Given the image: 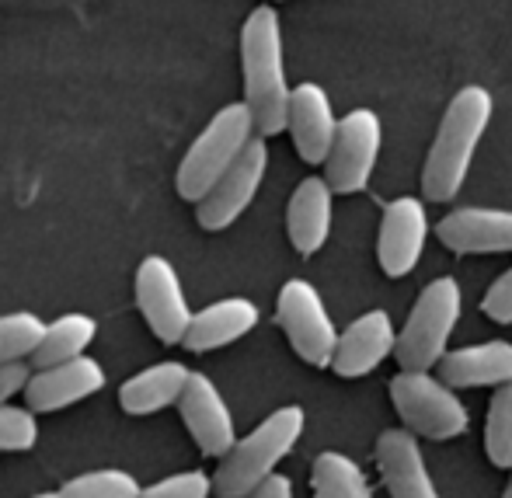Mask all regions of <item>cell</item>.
<instances>
[{"label": "cell", "mask_w": 512, "mask_h": 498, "mask_svg": "<svg viewBox=\"0 0 512 498\" xmlns=\"http://www.w3.org/2000/svg\"><path fill=\"white\" fill-rule=\"evenodd\" d=\"M495 115V101L481 84L460 88L446 105L443 122L436 129L429 154L422 168V192L429 202H450L460 196L467 182V171L478 154V143L485 140L488 122Z\"/></svg>", "instance_id": "6da1fadb"}, {"label": "cell", "mask_w": 512, "mask_h": 498, "mask_svg": "<svg viewBox=\"0 0 512 498\" xmlns=\"http://www.w3.org/2000/svg\"><path fill=\"white\" fill-rule=\"evenodd\" d=\"M241 74L244 101L255 115L258 136H276L290 126L293 88L286 81L283 25L272 4H262L248 14L241 28Z\"/></svg>", "instance_id": "7a4b0ae2"}, {"label": "cell", "mask_w": 512, "mask_h": 498, "mask_svg": "<svg viewBox=\"0 0 512 498\" xmlns=\"http://www.w3.org/2000/svg\"><path fill=\"white\" fill-rule=\"evenodd\" d=\"M307 425V411L300 404H283L269 418L255 425L248 436H241L230 446L227 457H220V467L213 474V488L220 498H244L255 485H262L269 474L293 453Z\"/></svg>", "instance_id": "3957f363"}, {"label": "cell", "mask_w": 512, "mask_h": 498, "mask_svg": "<svg viewBox=\"0 0 512 498\" xmlns=\"http://www.w3.org/2000/svg\"><path fill=\"white\" fill-rule=\"evenodd\" d=\"M258 136L255 115H251L248 101H230L223 105L213 119L206 122L203 133L192 140L185 150L182 164L175 171V189L185 202L196 206L199 199L234 168L237 157L248 150V143Z\"/></svg>", "instance_id": "277c9868"}, {"label": "cell", "mask_w": 512, "mask_h": 498, "mask_svg": "<svg viewBox=\"0 0 512 498\" xmlns=\"http://www.w3.org/2000/svg\"><path fill=\"white\" fill-rule=\"evenodd\" d=\"M464 290L453 276H439L418 293L405 328L398 335V366L401 370H432L450 352V338L460 324Z\"/></svg>", "instance_id": "5b68a950"}, {"label": "cell", "mask_w": 512, "mask_h": 498, "mask_svg": "<svg viewBox=\"0 0 512 498\" xmlns=\"http://www.w3.org/2000/svg\"><path fill=\"white\" fill-rule=\"evenodd\" d=\"M453 391L457 387H450L443 377H432L429 370H401L391 380V404L405 429L446 443L471 429V411Z\"/></svg>", "instance_id": "8992f818"}, {"label": "cell", "mask_w": 512, "mask_h": 498, "mask_svg": "<svg viewBox=\"0 0 512 498\" xmlns=\"http://www.w3.org/2000/svg\"><path fill=\"white\" fill-rule=\"evenodd\" d=\"M276 324L286 331L293 352L304 363L328 366L331 370V359H335L338 335L342 331L335 328L328 307H324V297L317 293L314 283H307V279L283 283V290L276 297Z\"/></svg>", "instance_id": "52a82bcc"}, {"label": "cell", "mask_w": 512, "mask_h": 498, "mask_svg": "<svg viewBox=\"0 0 512 498\" xmlns=\"http://www.w3.org/2000/svg\"><path fill=\"white\" fill-rule=\"evenodd\" d=\"M384 147V126L373 108H352L338 119L335 147L324 161V178L338 196H356L370 185Z\"/></svg>", "instance_id": "ba28073f"}, {"label": "cell", "mask_w": 512, "mask_h": 498, "mask_svg": "<svg viewBox=\"0 0 512 498\" xmlns=\"http://www.w3.org/2000/svg\"><path fill=\"white\" fill-rule=\"evenodd\" d=\"M133 293H136V307H140L147 328L154 331L164 345L185 342V331H189L196 310L189 307L182 276H178V269L168 258L164 255L143 258L133 279Z\"/></svg>", "instance_id": "9c48e42d"}, {"label": "cell", "mask_w": 512, "mask_h": 498, "mask_svg": "<svg viewBox=\"0 0 512 498\" xmlns=\"http://www.w3.org/2000/svg\"><path fill=\"white\" fill-rule=\"evenodd\" d=\"M265 171H269V143H265V136H255L248 143V150L234 161V168L196 202L199 227L209 230V234L234 227L244 216V209L255 202L258 189L265 182Z\"/></svg>", "instance_id": "30bf717a"}, {"label": "cell", "mask_w": 512, "mask_h": 498, "mask_svg": "<svg viewBox=\"0 0 512 498\" xmlns=\"http://www.w3.org/2000/svg\"><path fill=\"white\" fill-rule=\"evenodd\" d=\"M425 241H429V213L425 202L415 196H401L384 206L380 216V237H377V258L380 269L391 279H401L415 272L422 262Z\"/></svg>", "instance_id": "8fae6325"}, {"label": "cell", "mask_w": 512, "mask_h": 498, "mask_svg": "<svg viewBox=\"0 0 512 498\" xmlns=\"http://www.w3.org/2000/svg\"><path fill=\"white\" fill-rule=\"evenodd\" d=\"M178 411H182L189 436L196 439V446L206 457H227L230 446L237 443L234 411H230L227 398H223L220 387L206 373H192L189 377L182 401H178Z\"/></svg>", "instance_id": "7c38bea8"}, {"label": "cell", "mask_w": 512, "mask_h": 498, "mask_svg": "<svg viewBox=\"0 0 512 498\" xmlns=\"http://www.w3.org/2000/svg\"><path fill=\"white\" fill-rule=\"evenodd\" d=\"M102 387H105V366L84 352V356L67 359V363L35 370L32 380H28L25 404L32 411H39V415H49V411H63L77 401H88Z\"/></svg>", "instance_id": "4fadbf2b"}, {"label": "cell", "mask_w": 512, "mask_h": 498, "mask_svg": "<svg viewBox=\"0 0 512 498\" xmlns=\"http://www.w3.org/2000/svg\"><path fill=\"white\" fill-rule=\"evenodd\" d=\"M398 335L401 331L394 328L387 310H366L338 335L331 370L349 380L366 377V373H373L384 359H391L398 352Z\"/></svg>", "instance_id": "5bb4252c"}, {"label": "cell", "mask_w": 512, "mask_h": 498, "mask_svg": "<svg viewBox=\"0 0 512 498\" xmlns=\"http://www.w3.org/2000/svg\"><path fill=\"white\" fill-rule=\"evenodd\" d=\"M436 237L457 255H506L512 251V209L460 206L436 223Z\"/></svg>", "instance_id": "9a60e30c"}, {"label": "cell", "mask_w": 512, "mask_h": 498, "mask_svg": "<svg viewBox=\"0 0 512 498\" xmlns=\"http://www.w3.org/2000/svg\"><path fill=\"white\" fill-rule=\"evenodd\" d=\"M377 467L391 498H443L411 429H387L377 439Z\"/></svg>", "instance_id": "2e32d148"}, {"label": "cell", "mask_w": 512, "mask_h": 498, "mask_svg": "<svg viewBox=\"0 0 512 498\" xmlns=\"http://www.w3.org/2000/svg\"><path fill=\"white\" fill-rule=\"evenodd\" d=\"M290 136L293 147H297L300 161L307 164H324L335 147V133H338V119L331 98L321 84L304 81L293 88L290 98Z\"/></svg>", "instance_id": "e0dca14e"}, {"label": "cell", "mask_w": 512, "mask_h": 498, "mask_svg": "<svg viewBox=\"0 0 512 498\" xmlns=\"http://www.w3.org/2000/svg\"><path fill=\"white\" fill-rule=\"evenodd\" d=\"M335 196L331 182L324 175H307L293 189L290 206H286V234L300 255H317L328 244L331 216H335Z\"/></svg>", "instance_id": "ac0fdd59"}, {"label": "cell", "mask_w": 512, "mask_h": 498, "mask_svg": "<svg viewBox=\"0 0 512 498\" xmlns=\"http://www.w3.org/2000/svg\"><path fill=\"white\" fill-rule=\"evenodd\" d=\"M258 328V307L248 297H223L209 307L192 314V324L185 331V349L189 352H213L223 345L241 342L244 335Z\"/></svg>", "instance_id": "d6986e66"}, {"label": "cell", "mask_w": 512, "mask_h": 498, "mask_svg": "<svg viewBox=\"0 0 512 498\" xmlns=\"http://www.w3.org/2000/svg\"><path fill=\"white\" fill-rule=\"evenodd\" d=\"M439 377L457 391L512 384V342H478L450 349L439 363Z\"/></svg>", "instance_id": "ffe728a7"}, {"label": "cell", "mask_w": 512, "mask_h": 498, "mask_svg": "<svg viewBox=\"0 0 512 498\" xmlns=\"http://www.w3.org/2000/svg\"><path fill=\"white\" fill-rule=\"evenodd\" d=\"M192 370L178 359H164V363L143 366L119 387V408L126 415H157V411L171 408L182 401L185 384H189Z\"/></svg>", "instance_id": "44dd1931"}, {"label": "cell", "mask_w": 512, "mask_h": 498, "mask_svg": "<svg viewBox=\"0 0 512 498\" xmlns=\"http://www.w3.org/2000/svg\"><path fill=\"white\" fill-rule=\"evenodd\" d=\"M95 335H98V321L91 314H81V310L60 314L56 321L46 324V335H42L39 349H35L32 366L42 370V366H56V363H67V359L84 356L88 345L95 342Z\"/></svg>", "instance_id": "7402d4cb"}, {"label": "cell", "mask_w": 512, "mask_h": 498, "mask_svg": "<svg viewBox=\"0 0 512 498\" xmlns=\"http://www.w3.org/2000/svg\"><path fill=\"white\" fill-rule=\"evenodd\" d=\"M310 485L317 498H373L363 467L338 450H324L310 467Z\"/></svg>", "instance_id": "603a6c76"}, {"label": "cell", "mask_w": 512, "mask_h": 498, "mask_svg": "<svg viewBox=\"0 0 512 498\" xmlns=\"http://www.w3.org/2000/svg\"><path fill=\"white\" fill-rule=\"evenodd\" d=\"M46 335V321L35 310H11L0 314V363L32 359Z\"/></svg>", "instance_id": "cb8c5ba5"}, {"label": "cell", "mask_w": 512, "mask_h": 498, "mask_svg": "<svg viewBox=\"0 0 512 498\" xmlns=\"http://www.w3.org/2000/svg\"><path fill=\"white\" fill-rule=\"evenodd\" d=\"M485 453L495 467L512 471V384L495 387L485 418Z\"/></svg>", "instance_id": "d4e9b609"}, {"label": "cell", "mask_w": 512, "mask_h": 498, "mask_svg": "<svg viewBox=\"0 0 512 498\" xmlns=\"http://www.w3.org/2000/svg\"><path fill=\"white\" fill-rule=\"evenodd\" d=\"M60 492L63 498H140L143 485L122 467H98L70 478Z\"/></svg>", "instance_id": "484cf974"}, {"label": "cell", "mask_w": 512, "mask_h": 498, "mask_svg": "<svg viewBox=\"0 0 512 498\" xmlns=\"http://www.w3.org/2000/svg\"><path fill=\"white\" fill-rule=\"evenodd\" d=\"M39 411L28 404H0V453H28L39 443Z\"/></svg>", "instance_id": "4316f807"}, {"label": "cell", "mask_w": 512, "mask_h": 498, "mask_svg": "<svg viewBox=\"0 0 512 498\" xmlns=\"http://www.w3.org/2000/svg\"><path fill=\"white\" fill-rule=\"evenodd\" d=\"M213 488V474L206 471H178L168 478L154 481V485H143L140 498H209Z\"/></svg>", "instance_id": "83f0119b"}, {"label": "cell", "mask_w": 512, "mask_h": 498, "mask_svg": "<svg viewBox=\"0 0 512 498\" xmlns=\"http://www.w3.org/2000/svg\"><path fill=\"white\" fill-rule=\"evenodd\" d=\"M481 310H485L495 324H512V269L502 272V276L488 286V293L481 297Z\"/></svg>", "instance_id": "f1b7e54d"}, {"label": "cell", "mask_w": 512, "mask_h": 498, "mask_svg": "<svg viewBox=\"0 0 512 498\" xmlns=\"http://www.w3.org/2000/svg\"><path fill=\"white\" fill-rule=\"evenodd\" d=\"M35 366L18 359V363H0V404L14 401L18 394L28 391V380H32Z\"/></svg>", "instance_id": "f546056e"}, {"label": "cell", "mask_w": 512, "mask_h": 498, "mask_svg": "<svg viewBox=\"0 0 512 498\" xmlns=\"http://www.w3.org/2000/svg\"><path fill=\"white\" fill-rule=\"evenodd\" d=\"M244 498H293V481L286 474H269L262 485H255Z\"/></svg>", "instance_id": "4dcf8cb0"}, {"label": "cell", "mask_w": 512, "mask_h": 498, "mask_svg": "<svg viewBox=\"0 0 512 498\" xmlns=\"http://www.w3.org/2000/svg\"><path fill=\"white\" fill-rule=\"evenodd\" d=\"M28 498H63V492H39V495H28Z\"/></svg>", "instance_id": "1f68e13d"}, {"label": "cell", "mask_w": 512, "mask_h": 498, "mask_svg": "<svg viewBox=\"0 0 512 498\" xmlns=\"http://www.w3.org/2000/svg\"><path fill=\"white\" fill-rule=\"evenodd\" d=\"M502 498H512V471H509V485H506V492H502Z\"/></svg>", "instance_id": "d6a6232c"}]
</instances>
